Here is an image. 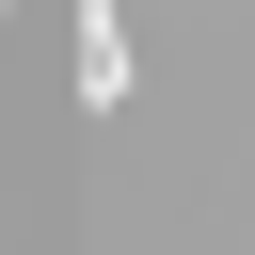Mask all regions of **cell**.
Masks as SVG:
<instances>
[{"label":"cell","instance_id":"obj_1","mask_svg":"<svg viewBox=\"0 0 255 255\" xmlns=\"http://www.w3.org/2000/svg\"><path fill=\"white\" fill-rule=\"evenodd\" d=\"M80 96H96V112H112V96H128V16H112V0H96V16H80Z\"/></svg>","mask_w":255,"mask_h":255}]
</instances>
